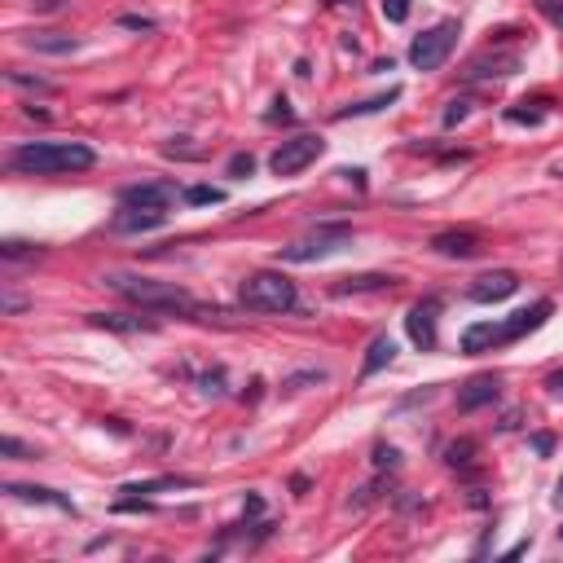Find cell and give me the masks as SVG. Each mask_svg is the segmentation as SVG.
Here are the masks:
<instances>
[{"label": "cell", "mask_w": 563, "mask_h": 563, "mask_svg": "<svg viewBox=\"0 0 563 563\" xmlns=\"http://www.w3.org/2000/svg\"><path fill=\"white\" fill-rule=\"evenodd\" d=\"M9 168L22 176H58V172H88L97 154L80 141H27V146L9 150Z\"/></svg>", "instance_id": "6da1fadb"}, {"label": "cell", "mask_w": 563, "mask_h": 563, "mask_svg": "<svg viewBox=\"0 0 563 563\" xmlns=\"http://www.w3.org/2000/svg\"><path fill=\"white\" fill-rule=\"evenodd\" d=\"M106 286H115L119 295H128L141 308H168V313H190V295L172 282H150V278H132V273H110Z\"/></svg>", "instance_id": "7a4b0ae2"}, {"label": "cell", "mask_w": 563, "mask_h": 563, "mask_svg": "<svg viewBox=\"0 0 563 563\" xmlns=\"http://www.w3.org/2000/svg\"><path fill=\"white\" fill-rule=\"evenodd\" d=\"M242 304L256 308V313H291L295 304H300V295H295V282L286 278V273H273V269H260L251 273L247 282H242Z\"/></svg>", "instance_id": "3957f363"}, {"label": "cell", "mask_w": 563, "mask_h": 563, "mask_svg": "<svg viewBox=\"0 0 563 563\" xmlns=\"http://www.w3.org/2000/svg\"><path fill=\"white\" fill-rule=\"evenodd\" d=\"M348 242H352V225H317L308 238L291 242V247H282V260H286V264L326 260V256H335L339 247H348Z\"/></svg>", "instance_id": "277c9868"}, {"label": "cell", "mask_w": 563, "mask_h": 563, "mask_svg": "<svg viewBox=\"0 0 563 563\" xmlns=\"http://www.w3.org/2000/svg\"><path fill=\"white\" fill-rule=\"evenodd\" d=\"M458 22L449 18V22H436V27H427L423 36H418L410 44V62L418 66V71H436V66H445V58L454 53V44H458Z\"/></svg>", "instance_id": "5b68a950"}, {"label": "cell", "mask_w": 563, "mask_h": 563, "mask_svg": "<svg viewBox=\"0 0 563 563\" xmlns=\"http://www.w3.org/2000/svg\"><path fill=\"white\" fill-rule=\"evenodd\" d=\"M322 150H326V141H322V137H308V132H300V137L282 141V146L273 150L269 168L278 172V176H295V172H304L313 159H322Z\"/></svg>", "instance_id": "8992f818"}, {"label": "cell", "mask_w": 563, "mask_h": 563, "mask_svg": "<svg viewBox=\"0 0 563 563\" xmlns=\"http://www.w3.org/2000/svg\"><path fill=\"white\" fill-rule=\"evenodd\" d=\"M436 322H440V300H418L410 317H405V330H410V339L423 352L436 348Z\"/></svg>", "instance_id": "52a82bcc"}, {"label": "cell", "mask_w": 563, "mask_h": 563, "mask_svg": "<svg viewBox=\"0 0 563 563\" xmlns=\"http://www.w3.org/2000/svg\"><path fill=\"white\" fill-rule=\"evenodd\" d=\"M520 291V278H515L511 269H493V273H484V278H476L471 282V300L476 304H498V300H506V295H515Z\"/></svg>", "instance_id": "ba28073f"}, {"label": "cell", "mask_w": 563, "mask_h": 563, "mask_svg": "<svg viewBox=\"0 0 563 563\" xmlns=\"http://www.w3.org/2000/svg\"><path fill=\"white\" fill-rule=\"evenodd\" d=\"M550 313H555V304H550V300H537L533 308H520V313H511V317L502 322L506 344H515V339H524V335H533V330H542Z\"/></svg>", "instance_id": "9c48e42d"}, {"label": "cell", "mask_w": 563, "mask_h": 563, "mask_svg": "<svg viewBox=\"0 0 563 563\" xmlns=\"http://www.w3.org/2000/svg\"><path fill=\"white\" fill-rule=\"evenodd\" d=\"M432 247L449 260H471V256H480V234H471V229H445V234L432 238Z\"/></svg>", "instance_id": "30bf717a"}, {"label": "cell", "mask_w": 563, "mask_h": 563, "mask_svg": "<svg viewBox=\"0 0 563 563\" xmlns=\"http://www.w3.org/2000/svg\"><path fill=\"white\" fill-rule=\"evenodd\" d=\"M489 401H498V374H476L471 383L458 388V410L462 414L480 410V405H489Z\"/></svg>", "instance_id": "8fae6325"}, {"label": "cell", "mask_w": 563, "mask_h": 563, "mask_svg": "<svg viewBox=\"0 0 563 563\" xmlns=\"http://www.w3.org/2000/svg\"><path fill=\"white\" fill-rule=\"evenodd\" d=\"M172 198H176L172 185H128V190L119 194V203H124V207H154V212H168Z\"/></svg>", "instance_id": "7c38bea8"}, {"label": "cell", "mask_w": 563, "mask_h": 563, "mask_svg": "<svg viewBox=\"0 0 563 563\" xmlns=\"http://www.w3.org/2000/svg\"><path fill=\"white\" fill-rule=\"evenodd\" d=\"M502 344H506L502 322H476V326L462 330V352H493Z\"/></svg>", "instance_id": "4fadbf2b"}, {"label": "cell", "mask_w": 563, "mask_h": 563, "mask_svg": "<svg viewBox=\"0 0 563 563\" xmlns=\"http://www.w3.org/2000/svg\"><path fill=\"white\" fill-rule=\"evenodd\" d=\"M163 216L168 212H154V207H124V212L115 216V229L119 234H141V229L163 225Z\"/></svg>", "instance_id": "5bb4252c"}, {"label": "cell", "mask_w": 563, "mask_h": 563, "mask_svg": "<svg viewBox=\"0 0 563 563\" xmlns=\"http://www.w3.org/2000/svg\"><path fill=\"white\" fill-rule=\"evenodd\" d=\"M515 66H520V58L515 53H489V58H476L467 66L471 80H484V75H515Z\"/></svg>", "instance_id": "9a60e30c"}, {"label": "cell", "mask_w": 563, "mask_h": 563, "mask_svg": "<svg viewBox=\"0 0 563 563\" xmlns=\"http://www.w3.org/2000/svg\"><path fill=\"white\" fill-rule=\"evenodd\" d=\"M392 361H396V344H392L388 335H379V339L370 344L366 361H361V379H374V374H379L383 366H392Z\"/></svg>", "instance_id": "2e32d148"}, {"label": "cell", "mask_w": 563, "mask_h": 563, "mask_svg": "<svg viewBox=\"0 0 563 563\" xmlns=\"http://www.w3.org/2000/svg\"><path fill=\"white\" fill-rule=\"evenodd\" d=\"M5 493L9 498H18V502H44V506H58V511H71V502H66L62 493L36 489V484H5Z\"/></svg>", "instance_id": "e0dca14e"}, {"label": "cell", "mask_w": 563, "mask_h": 563, "mask_svg": "<svg viewBox=\"0 0 563 563\" xmlns=\"http://www.w3.org/2000/svg\"><path fill=\"white\" fill-rule=\"evenodd\" d=\"M22 44L36 53H71L80 40L66 36V31H36V36H22Z\"/></svg>", "instance_id": "ac0fdd59"}, {"label": "cell", "mask_w": 563, "mask_h": 563, "mask_svg": "<svg viewBox=\"0 0 563 563\" xmlns=\"http://www.w3.org/2000/svg\"><path fill=\"white\" fill-rule=\"evenodd\" d=\"M396 278L388 273H361V278H339L335 282V295H361V291H388Z\"/></svg>", "instance_id": "d6986e66"}, {"label": "cell", "mask_w": 563, "mask_h": 563, "mask_svg": "<svg viewBox=\"0 0 563 563\" xmlns=\"http://www.w3.org/2000/svg\"><path fill=\"white\" fill-rule=\"evenodd\" d=\"M93 326H106V330H154V322H146V317H124V313H93Z\"/></svg>", "instance_id": "ffe728a7"}, {"label": "cell", "mask_w": 563, "mask_h": 563, "mask_svg": "<svg viewBox=\"0 0 563 563\" xmlns=\"http://www.w3.org/2000/svg\"><path fill=\"white\" fill-rule=\"evenodd\" d=\"M476 440L471 436H462V440H454V445H445V462L449 467H471V462H476Z\"/></svg>", "instance_id": "44dd1931"}, {"label": "cell", "mask_w": 563, "mask_h": 563, "mask_svg": "<svg viewBox=\"0 0 563 563\" xmlns=\"http://www.w3.org/2000/svg\"><path fill=\"white\" fill-rule=\"evenodd\" d=\"M9 84H14V88H27V93H40V97H53V93H58V84L40 80V75H22V71H9Z\"/></svg>", "instance_id": "7402d4cb"}, {"label": "cell", "mask_w": 563, "mask_h": 563, "mask_svg": "<svg viewBox=\"0 0 563 563\" xmlns=\"http://www.w3.org/2000/svg\"><path fill=\"white\" fill-rule=\"evenodd\" d=\"M401 97V88H388L383 97H374V102H361V106H348V110H339V119H348V115H374V110H383L388 102H396Z\"/></svg>", "instance_id": "603a6c76"}, {"label": "cell", "mask_w": 563, "mask_h": 563, "mask_svg": "<svg viewBox=\"0 0 563 563\" xmlns=\"http://www.w3.org/2000/svg\"><path fill=\"white\" fill-rule=\"evenodd\" d=\"M185 203H225V190H216V185H190Z\"/></svg>", "instance_id": "cb8c5ba5"}, {"label": "cell", "mask_w": 563, "mask_h": 563, "mask_svg": "<svg viewBox=\"0 0 563 563\" xmlns=\"http://www.w3.org/2000/svg\"><path fill=\"white\" fill-rule=\"evenodd\" d=\"M0 256H5L9 264H18V260H36L40 251L31 247V242H5V247H0Z\"/></svg>", "instance_id": "d4e9b609"}, {"label": "cell", "mask_w": 563, "mask_h": 563, "mask_svg": "<svg viewBox=\"0 0 563 563\" xmlns=\"http://www.w3.org/2000/svg\"><path fill=\"white\" fill-rule=\"evenodd\" d=\"M379 9H383V18H388V22H405V18H410V0H379Z\"/></svg>", "instance_id": "484cf974"}, {"label": "cell", "mask_w": 563, "mask_h": 563, "mask_svg": "<svg viewBox=\"0 0 563 563\" xmlns=\"http://www.w3.org/2000/svg\"><path fill=\"white\" fill-rule=\"evenodd\" d=\"M251 168H256V159H251V154H234V159H229V176H251Z\"/></svg>", "instance_id": "4316f807"}, {"label": "cell", "mask_w": 563, "mask_h": 563, "mask_svg": "<svg viewBox=\"0 0 563 563\" xmlns=\"http://www.w3.org/2000/svg\"><path fill=\"white\" fill-rule=\"evenodd\" d=\"M396 462H401V454H396V449H392V445H379V449H374V467H379V471H383V467H388V471H392V467H396Z\"/></svg>", "instance_id": "83f0119b"}, {"label": "cell", "mask_w": 563, "mask_h": 563, "mask_svg": "<svg viewBox=\"0 0 563 563\" xmlns=\"http://www.w3.org/2000/svg\"><path fill=\"white\" fill-rule=\"evenodd\" d=\"M467 110H471V102H449V110H445V128L462 124V119H467Z\"/></svg>", "instance_id": "f1b7e54d"}, {"label": "cell", "mask_w": 563, "mask_h": 563, "mask_svg": "<svg viewBox=\"0 0 563 563\" xmlns=\"http://www.w3.org/2000/svg\"><path fill=\"white\" fill-rule=\"evenodd\" d=\"M22 304H27V300H22V295H14V291H5V295H0V308H5V313H18Z\"/></svg>", "instance_id": "f546056e"}, {"label": "cell", "mask_w": 563, "mask_h": 563, "mask_svg": "<svg viewBox=\"0 0 563 563\" xmlns=\"http://www.w3.org/2000/svg\"><path fill=\"white\" fill-rule=\"evenodd\" d=\"M0 449H5V454H9V458H22V454H27V449H22V445H18V440H14V436H5V440H0Z\"/></svg>", "instance_id": "4dcf8cb0"}, {"label": "cell", "mask_w": 563, "mask_h": 563, "mask_svg": "<svg viewBox=\"0 0 563 563\" xmlns=\"http://www.w3.org/2000/svg\"><path fill=\"white\" fill-rule=\"evenodd\" d=\"M124 27H141V31H150L154 22H150V18H137V14H128V18H124Z\"/></svg>", "instance_id": "1f68e13d"}, {"label": "cell", "mask_w": 563, "mask_h": 563, "mask_svg": "<svg viewBox=\"0 0 563 563\" xmlns=\"http://www.w3.org/2000/svg\"><path fill=\"white\" fill-rule=\"evenodd\" d=\"M555 506L563 511V476H559V484H555Z\"/></svg>", "instance_id": "d6a6232c"}, {"label": "cell", "mask_w": 563, "mask_h": 563, "mask_svg": "<svg viewBox=\"0 0 563 563\" xmlns=\"http://www.w3.org/2000/svg\"><path fill=\"white\" fill-rule=\"evenodd\" d=\"M550 388H563V374H555V379H550Z\"/></svg>", "instance_id": "836d02e7"}]
</instances>
